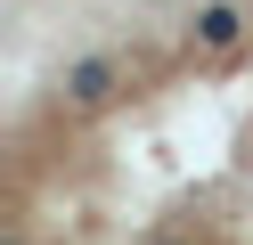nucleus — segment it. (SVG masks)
Returning a JSON list of instances; mask_svg holds the SVG:
<instances>
[]
</instances>
